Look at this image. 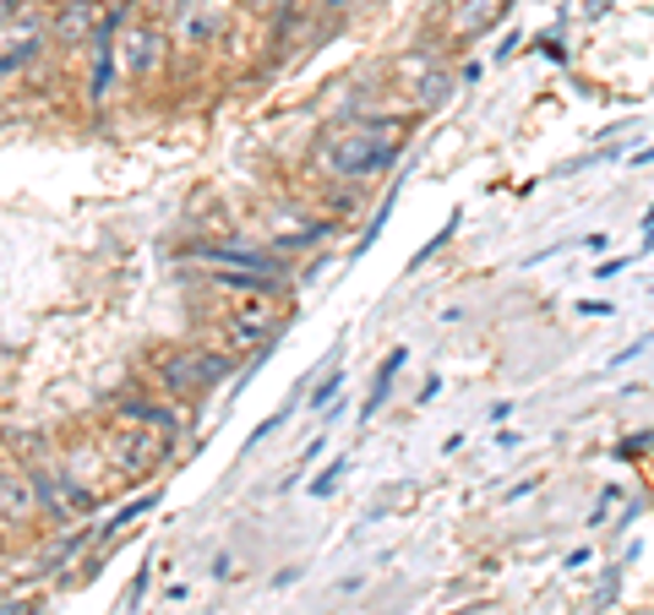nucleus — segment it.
<instances>
[{"label":"nucleus","mask_w":654,"mask_h":615,"mask_svg":"<svg viewBox=\"0 0 654 615\" xmlns=\"http://www.w3.org/2000/svg\"><path fill=\"white\" fill-rule=\"evenodd\" d=\"M323 6H333V11H344V6H355V0H323Z\"/></svg>","instance_id":"obj_30"},{"label":"nucleus","mask_w":654,"mask_h":615,"mask_svg":"<svg viewBox=\"0 0 654 615\" xmlns=\"http://www.w3.org/2000/svg\"><path fill=\"white\" fill-rule=\"evenodd\" d=\"M338 387H344V370H333V376H327L323 387H317V392H311V403H317V409H327V403H333V398H338Z\"/></svg>","instance_id":"obj_18"},{"label":"nucleus","mask_w":654,"mask_h":615,"mask_svg":"<svg viewBox=\"0 0 654 615\" xmlns=\"http://www.w3.org/2000/svg\"><path fill=\"white\" fill-rule=\"evenodd\" d=\"M519 0H458L453 6V39H480L491 33Z\"/></svg>","instance_id":"obj_10"},{"label":"nucleus","mask_w":654,"mask_h":615,"mask_svg":"<svg viewBox=\"0 0 654 615\" xmlns=\"http://www.w3.org/2000/svg\"><path fill=\"white\" fill-rule=\"evenodd\" d=\"M579 310H584V316H611V310H616V306H611V300H584V306H579Z\"/></svg>","instance_id":"obj_26"},{"label":"nucleus","mask_w":654,"mask_h":615,"mask_svg":"<svg viewBox=\"0 0 654 615\" xmlns=\"http://www.w3.org/2000/svg\"><path fill=\"white\" fill-rule=\"evenodd\" d=\"M605 11H611V0H584V17H589V22H594V17H605Z\"/></svg>","instance_id":"obj_27"},{"label":"nucleus","mask_w":654,"mask_h":615,"mask_svg":"<svg viewBox=\"0 0 654 615\" xmlns=\"http://www.w3.org/2000/svg\"><path fill=\"white\" fill-rule=\"evenodd\" d=\"M126 11H131L126 0H121L115 11H110L104 0H65L61 11H55V22H50V33L61 39L65 50H71V44H99L104 33H115V28L126 22Z\"/></svg>","instance_id":"obj_3"},{"label":"nucleus","mask_w":654,"mask_h":615,"mask_svg":"<svg viewBox=\"0 0 654 615\" xmlns=\"http://www.w3.org/2000/svg\"><path fill=\"white\" fill-rule=\"evenodd\" d=\"M153 506H159V491H153V495H136V501H126V506H121V512L110 517V529H104V534H121V529H131V523H136L142 512H153Z\"/></svg>","instance_id":"obj_13"},{"label":"nucleus","mask_w":654,"mask_h":615,"mask_svg":"<svg viewBox=\"0 0 654 615\" xmlns=\"http://www.w3.org/2000/svg\"><path fill=\"white\" fill-rule=\"evenodd\" d=\"M398 370H403V349H392L388 360H382V370H377V381H371V398L360 403V420H371V414H377V409L388 403V392H392V376H398Z\"/></svg>","instance_id":"obj_12"},{"label":"nucleus","mask_w":654,"mask_h":615,"mask_svg":"<svg viewBox=\"0 0 654 615\" xmlns=\"http://www.w3.org/2000/svg\"><path fill=\"white\" fill-rule=\"evenodd\" d=\"M196 262H207L213 273H262V278H278L284 273V262H273L267 250H235V246H196L192 250Z\"/></svg>","instance_id":"obj_8"},{"label":"nucleus","mask_w":654,"mask_h":615,"mask_svg":"<svg viewBox=\"0 0 654 615\" xmlns=\"http://www.w3.org/2000/svg\"><path fill=\"white\" fill-rule=\"evenodd\" d=\"M442 99H448V76L437 71V76H426V82H420V110H437Z\"/></svg>","instance_id":"obj_15"},{"label":"nucleus","mask_w":654,"mask_h":615,"mask_svg":"<svg viewBox=\"0 0 654 615\" xmlns=\"http://www.w3.org/2000/svg\"><path fill=\"white\" fill-rule=\"evenodd\" d=\"M654 344V332H644V338H638V344H627V349H622V355H616V360H611V370L616 366H627V360H638V355H644V349H650Z\"/></svg>","instance_id":"obj_20"},{"label":"nucleus","mask_w":654,"mask_h":615,"mask_svg":"<svg viewBox=\"0 0 654 615\" xmlns=\"http://www.w3.org/2000/svg\"><path fill=\"white\" fill-rule=\"evenodd\" d=\"M398 153H403V125L398 121H360V125L333 131L323 147H317V164L327 170V181H360V175L388 170Z\"/></svg>","instance_id":"obj_2"},{"label":"nucleus","mask_w":654,"mask_h":615,"mask_svg":"<svg viewBox=\"0 0 654 615\" xmlns=\"http://www.w3.org/2000/svg\"><path fill=\"white\" fill-rule=\"evenodd\" d=\"M159 376H164V387L175 398H202L207 387H218L229 376V355H218V349H175Z\"/></svg>","instance_id":"obj_4"},{"label":"nucleus","mask_w":654,"mask_h":615,"mask_svg":"<svg viewBox=\"0 0 654 615\" xmlns=\"http://www.w3.org/2000/svg\"><path fill=\"white\" fill-rule=\"evenodd\" d=\"M44 39H50V28H44L39 17H22V22L0 28V82L22 76L28 65L39 61V55H44Z\"/></svg>","instance_id":"obj_5"},{"label":"nucleus","mask_w":654,"mask_h":615,"mask_svg":"<svg viewBox=\"0 0 654 615\" xmlns=\"http://www.w3.org/2000/svg\"><path fill=\"white\" fill-rule=\"evenodd\" d=\"M33 485H39V501L55 512V517H71V523H82L88 512H93V491H82L65 469H33Z\"/></svg>","instance_id":"obj_6"},{"label":"nucleus","mask_w":654,"mask_h":615,"mask_svg":"<svg viewBox=\"0 0 654 615\" xmlns=\"http://www.w3.org/2000/svg\"><path fill=\"white\" fill-rule=\"evenodd\" d=\"M142 588H147V566L131 577V588H126V599H121V611H136V599H142Z\"/></svg>","instance_id":"obj_21"},{"label":"nucleus","mask_w":654,"mask_h":615,"mask_svg":"<svg viewBox=\"0 0 654 615\" xmlns=\"http://www.w3.org/2000/svg\"><path fill=\"white\" fill-rule=\"evenodd\" d=\"M110 82H115V33H104L93 50V71H88V104L93 110L110 99Z\"/></svg>","instance_id":"obj_11"},{"label":"nucleus","mask_w":654,"mask_h":615,"mask_svg":"<svg viewBox=\"0 0 654 615\" xmlns=\"http://www.w3.org/2000/svg\"><path fill=\"white\" fill-rule=\"evenodd\" d=\"M164 50H170V39H164V28H131L126 44H121V61L136 82H147L159 65H164Z\"/></svg>","instance_id":"obj_9"},{"label":"nucleus","mask_w":654,"mask_h":615,"mask_svg":"<svg viewBox=\"0 0 654 615\" xmlns=\"http://www.w3.org/2000/svg\"><path fill=\"white\" fill-rule=\"evenodd\" d=\"M338 474H344V458H333V463H327L323 474L311 480V495H323V501H327V495L338 491Z\"/></svg>","instance_id":"obj_16"},{"label":"nucleus","mask_w":654,"mask_h":615,"mask_svg":"<svg viewBox=\"0 0 654 615\" xmlns=\"http://www.w3.org/2000/svg\"><path fill=\"white\" fill-rule=\"evenodd\" d=\"M654 447V431H638V435H627V441H616V458H644Z\"/></svg>","instance_id":"obj_17"},{"label":"nucleus","mask_w":654,"mask_h":615,"mask_svg":"<svg viewBox=\"0 0 654 615\" xmlns=\"http://www.w3.org/2000/svg\"><path fill=\"white\" fill-rule=\"evenodd\" d=\"M534 50H540V55H545V61H568V50H562V44H556V39H540V44H534Z\"/></svg>","instance_id":"obj_24"},{"label":"nucleus","mask_w":654,"mask_h":615,"mask_svg":"<svg viewBox=\"0 0 654 615\" xmlns=\"http://www.w3.org/2000/svg\"><path fill=\"white\" fill-rule=\"evenodd\" d=\"M257 11H278V6H289V0H252Z\"/></svg>","instance_id":"obj_29"},{"label":"nucleus","mask_w":654,"mask_h":615,"mask_svg":"<svg viewBox=\"0 0 654 615\" xmlns=\"http://www.w3.org/2000/svg\"><path fill=\"white\" fill-rule=\"evenodd\" d=\"M88 540H93V529H88V523H82V529H76V534H71V540H65V545H55V551H50V566H65V561H71V555L82 551V545H88Z\"/></svg>","instance_id":"obj_14"},{"label":"nucleus","mask_w":654,"mask_h":615,"mask_svg":"<svg viewBox=\"0 0 654 615\" xmlns=\"http://www.w3.org/2000/svg\"><path fill=\"white\" fill-rule=\"evenodd\" d=\"M175 414L164 409V403H153V398H121V431L104 441V452H110V469L115 474H153L164 458H170V447H175Z\"/></svg>","instance_id":"obj_1"},{"label":"nucleus","mask_w":654,"mask_h":615,"mask_svg":"<svg viewBox=\"0 0 654 615\" xmlns=\"http://www.w3.org/2000/svg\"><path fill=\"white\" fill-rule=\"evenodd\" d=\"M616 577H622V566H611V572H605V583H600V594H594V611H605V605L616 599Z\"/></svg>","instance_id":"obj_19"},{"label":"nucleus","mask_w":654,"mask_h":615,"mask_svg":"<svg viewBox=\"0 0 654 615\" xmlns=\"http://www.w3.org/2000/svg\"><path fill=\"white\" fill-rule=\"evenodd\" d=\"M39 517V485H33V469H0V523L6 529H22Z\"/></svg>","instance_id":"obj_7"},{"label":"nucleus","mask_w":654,"mask_h":615,"mask_svg":"<svg viewBox=\"0 0 654 615\" xmlns=\"http://www.w3.org/2000/svg\"><path fill=\"white\" fill-rule=\"evenodd\" d=\"M11 22H22V0H0V28H11Z\"/></svg>","instance_id":"obj_23"},{"label":"nucleus","mask_w":654,"mask_h":615,"mask_svg":"<svg viewBox=\"0 0 654 615\" xmlns=\"http://www.w3.org/2000/svg\"><path fill=\"white\" fill-rule=\"evenodd\" d=\"M519 44H523L519 33H508V39H502V44H497V65H502V61H513V50H519Z\"/></svg>","instance_id":"obj_25"},{"label":"nucleus","mask_w":654,"mask_h":615,"mask_svg":"<svg viewBox=\"0 0 654 615\" xmlns=\"http://www.w3.org/2000/svg\"><path fill=\"white\" fill-rule=\"evenodd\" d=\"M638 164H654V147H644V153H638Z\"/></svg>","instance_id":"obj_31"},{"label":"nucleus","mask_w":654,"mask_h":615,"mask_svg":"<svg viewBox=\"0 0 654 615\" xmlns=\"http://www.w3.org/2000/svg\"><path fill=\"white\" fill-rule=\"evenodd\" d=\"M33 611V605H22V599H6V605H0V615H28Z\"/></svg>","instance_id":"obj_28"},{"label":"nucleus","mask_w":654,"mask_h":615,"mask_svg":"<svg viewBox=\"0 0 654 615\" xmlns=\"http://www.w3.org/2000/svg\"><path fill=\"white\" fill-rule=\"evenodd\" d=\"M627 262H633V256H611V262L594 267V278H616V273H627Z\"/></svg>","instance_id":"obj_22"}]
</instances>
